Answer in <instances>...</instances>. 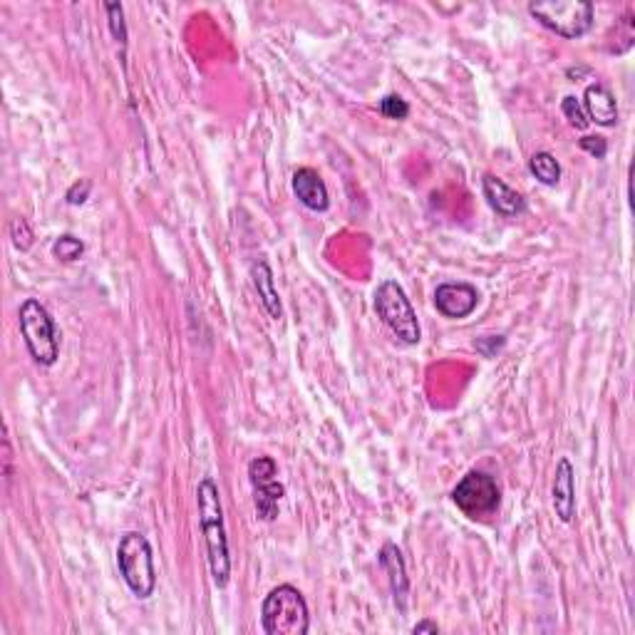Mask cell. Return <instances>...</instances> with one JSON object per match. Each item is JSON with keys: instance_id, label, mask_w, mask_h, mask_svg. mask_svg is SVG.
<instances>
[{"instance_id": "cell-1", "label": "cell", "mask_w": 635, "mask_h": 635, "mask_svg": "<svg viewBox=\"0 0 635 635\" xmlns=\"http://www.w3.org/2000/svg\"><path fill=\"white\" fill-rule=\"evenodd\" d=\"M196 504H199V524L201 531H204L211 578H214L216 588H226L231 581L229 539H226V521L219 487H216L211 477H204L199 487H196Z\"/></svg>"}, {"instance_id": "cell-2", "label": "cell", "mask_w": 635, "mask_h": 635, "mask_svg": "<svg viewBox=\"0 0 635 635\" xmlns=\"http://www.w3.org/2000/svg\"><path fill=\"white\" fill-rule=\"evenodd\" d=\"M261 628L266 635H306L311 613L303 593L291 583H281L263 598Z\"/></svg>"}, {"instance_id": "cell-3", "label": "cell", "mask_w": 635, "mask_h": 635, "mask_svg": "<svg viewBox=\"0 0 635 635\" xmlns=\"http://www.w3.org/2000/svg\"><path fill=\"white\" fill-rule=\"evenodd\" d=\"M18 323L30 358L43 368H53L60 358V333L48 308L35 298H28L20 303Z\"/></svg>"}, {"instance_id": "cell-4", "label": "cell", "mask_w": 635, "mask_h": 635, "mask_svg": "<svg viewBox=\"0 0 635 635\" xmlns=\"http://www.w3.org/2000/svg\"><path fill=\"white\" fill-rule=\"evenodd\" d=\"M117 569L139 601H147L157 591V566H154L152 544L139 531H127L117 544Z\"/></svg>"}, {"instance_id": "cell-5", "label": "cell", "mask_w": 635, "mask_h": 635, "mask_svg": "<svg viewBox=\"0 0 635 635\" xmlns=\"http://www.w3.org/2000/svg\"><path fill=\"white\" fill-rule=\"evenodd\" d=\"M375 311L382 323L402 345H417L422 338L420 320L407 298L405 288L397 281H382L375 291Z\"/></svg>"}, {"instance_id": "cell-6", "label": "cell", "mask_w": 635, "mask_h": 635, "mask_svg": "<svg viewBox=\"0 0 635 635\" xmlns=\"http://www.w3.org/2000/svg\"><path fill=\"white\" fill-rule=\"evenodd\" d=\"M529 15L551 33L578 40L593 28L596 8L586 0H544V3H529Z\"/></svg>"}, {"instance_id": "cell-7", "label": "cell", "mask_w": 635, "mask_h": 635, "mask_svg": "<svg viewBox=\"0 0 635 635\" xmlns=\"http://www.w3.org/2000/svg\"><path fill=\"white\" fill-rule=\"evenodd\" d=\"M452 502L462 509L469 519H489L497 514L502 504V489L494 477L484 472H469L462 482L454 487Z\"/></svg>"}, {"instance_id": "cell-8", "label": "cell", "mask_w": 635, "mask_h": 635, "mask_svg": "<svg viewBox=\"0 0 635 635\" xmlns=\"http://www.w3.org/2000/svg\"><path fill=\"white\" fill-rule=\"evenodd\" d=\"M278 464L271 457H256L249 462V482L254 487V507L258 519L276 521L286 487L278 482Z\"/></svg>"}, {"instance_id": "cell-9", "label": "cell", "mask_w": 635, "mask_h": 635, "mask_svg": "<svg viewBox=\"0 0 635 635\" xmlns=\"http://www.w3.org/2000/svg\"><path fill=\"white\" fill-rule=\"evenodd\" d=\"M479 306V291L469 283H440L435 291V308L449 320H464Z\"/></svg>"}, {"instance_id": "cell-10", "label": "cell", "mask_w": 635, "mask_h": 635, "mask_svg": "<svg viewBox=\"0 0 635 635\" xmlns=\"http://www.w3.org/2000/svg\"><path fill=\"white\" fill-rule=\"evenodd\" d=\"M551 502H554L556 516L564 524H573V519H576V469L566 457H561L556 464Z\"/></svg>"}, {"instance_id": "cell-11", "label": "cell", "mask_w": 635, "mask_h": 635, "mask_svg": "<svg viewBox=\"0 0 635 635\" xmlns=\"http://www.w3.org/2000/svg\"><path fill=\"white\" fill-rule=\"evenodd\" d=\"M482 191L487 204L497 211L504 219H516L526 211V201L524 196L516 189H511L504 179L494 177V174H484L482 179Z\"/></svg>"}, {"instance_id": "cell-12", "label": "cell", "mask_w": 635, "mask_h": 635, "mask_svg": "<svg viewBox=\"0 0 635 635\" xmlns=\"http://www.w3.org/2000/svg\"><path fill=\"white\" fill-rule=\"evenodd\" d=\"M380 566L387 573V581H390L392 598H395V606L400 608V613L407 611V596H410V578H407V566L402 559V551L395 544H385L380 551Z\"/></svg>"}, {"instance_id": "cell-13", "label": "cell", "mask_w": 635, "mask_h": 635, "mask_svg": "<svg viewBox=\"0 0 635 635\" xmlns=\"http://www.w3.org/2000/svg\"><path fill=\"white\" fill-rule=\"evenodd\" d=\"M583 112H586L588 122L598 127H613L618 122V105L613 92L601 82H593L583 92Z\"/></svg>"}, {"instance_id": "cell-14", "label": "cell", "mask_w": 635, "mask_h": 635, "mask_svg": "<svg viewBox=\"0 0 635 635\" xmlns=\"http://www.w3.org/2000/svg\"><path fill=\"white\" fill-rule=\"evenodd\" d=\"M293 194L298 196L306 209L311 211H328L330 206V194L325 187L323 177L311 167H301L293 172Z\"/></svg>"}, {"instance_id": "cell-15", "label": "cell", "mask_w": 635, "mask_h": 635, "mask_svg": "<svg viewBox=\"0 0 635 635\" xmlns=\"http://www.w3.org/2000/svg\"><path fill=\"white\" fill-rule=\"evenodd\" d=\"M251 278H254V288L261 298L263 311L268 313L273 320H278L283 316V306H281V296L276 291V278H273L271 266L266 261H256L251 266Z\"/></svg>"}, {"instance_id": "cell-16", "label": "cell", "mask_w": 635, "mask_h": 635, "mask_svg": "<svg viewBox=\"0 0 635 635\" xmlns=\"http://www.w3.org/2000/svg\"><path fill=\"white\" fill-rule=\"evenodd\" d=\"M529 172L544 187H556L561 182V164L551 152H536L529 159Z\"/></svg>"}, {"instance_id": "cell-17", "label": "cell", "mask_w": 635, "mask_h": 635, "mask_svg": "<svg viewBox=\"0 0 635 635\" xmlns=\"http://www.w3.org/2000/svg\"><path fill=\"white\" fill-rule=\"evenodd\" d=\"M82 254H85V244H82L77 236L72 234H63L55 239L53 244V256L60 258L63 263H75L77 258H82Z\"/></svg>"}, {"instance_id": "cell-18", "label": "cell", "mask_w": 635, "mask_h": 635, "mask_svg": "<svg viewBox=\"0 0 635 635\" xmlns=\"http://www.w3.org/2000/svg\"><path fill=\"white\" fill-rule=\"evenodd\" d=\"M105 10H107V20H110L112 38H115L120 45H127L125 8H122V3H105Z\"/></svg>"}, {"instance_id": "cell-19", "label": "cell", "mask_w": 635, "mask_h": 635, "mask_svg": "<svg viewBox=\"0 0 635 635\" xmlns=\"http://www.w3.org/2000/svg\"><path fill=\"white\" fill-rule=\"evenodd\" d=\"M561 112H564V117L569 120V125L573 129H578V132H583V129L591 125L586 117V112H583V105L578 97H573V95L564 97V102H561Z\"/></svg>"}, {"instance_id": "cell-20", "label": "cell", "mask_w": 635, "mask_h": 635, "mask_svg": "<svg viewBox=\"0 0 635 635\" xmlns=\"http://www.w3.org/2000/svg\"><path fill=\"white\" fill-rule=\"evenodd\" d=\"M10 239H13V246L18 251H30V246H33L35 241V234L33 229H30L28 219H23V216L13 219V224H10Z\"/></svg>"}, {"instance_id": "cell-21", "label": "cell", "mask_w": 635, "mask_h": 635, "mask_svg": "<svg viewBox=\"0 0 635 635\" xmlns=\"http://www.w3.org/2000/svg\"><path fill=\"white\" fill-rule=\"evenodd\" d=\"M380 112L387 117V120H407V115H410V105H407L400 95H385L380 100Z\"/></svg>"}, {"instance_id": "cell-22", "label": "cell", "mask_w": 635, "mask_h": 635, "mask_svg": "<svg viewBox=\"0 0 635 635\" xmlns=\"http://www.w3.org/2000/svg\"><path fill=\"white\" fill-rule=\"evenodd\" d=\"M90 191H92V182L90 179H77L70 189H67L65 201L70 206H82L87 199H90Z\"/></svg>"}, {"instance_id": "cell-23", "label": "cell", "mask_w": 635, "mask_h": 635, "mask_svg": "<svg viewBox=\"0 0 635 635\" xmlns=\"http://www.w3.org/2000/svg\"><path fill=\"white\" fill-rule=\"evenodd\" d=\"M578 144H581V149L583 152H588L591 154L593 159H603L608 154V142H606V137H583V139H578Z\"/></svg>"}, {"instance_id": "cell-24", "label": "cell", "mask_w": 635, "mask_h": 635, "mask_svg": "<svg viewBox=\"0 0 635 635\" xmlns=\"http://www.w3.org/2000/svg\"><path fill=\"white\" fill-rule=\"evenodd\" d=\"M474 348H477L484 358H494V355L504 348V338L502 335H487V338H479L477 343H474Z\"/></svg>"}, {"instance_id": "cell-25", "label": "cell", "mask_w": 635, "mask_h": 635, "mask_svg": "<svg viewBox=\"0 0 635 635\" xmlns=\"http://www.w3.org/2000/svg\"><path fill=\"white\" fill-rule=\"evenodd\" d=\"M412 633H415V635H420V633H435V635H437V633H440V626H437L435 621H420L415 628H412Z\"/></svg>"}]
</instances>
